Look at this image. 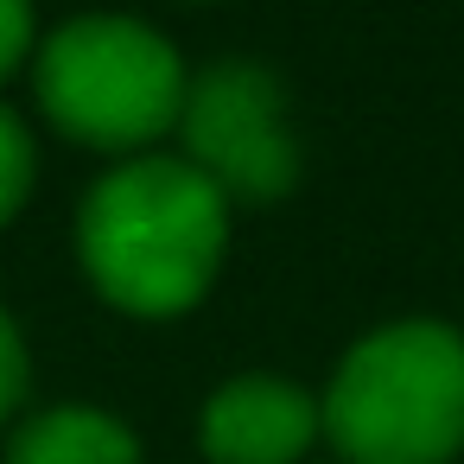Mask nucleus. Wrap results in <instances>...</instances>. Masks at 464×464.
<instances>
[{"instance_id": "9", "label": "nucleus", "mask_w": 464, "mask_h": 464, "mask_svg": "<svg viewBox=\"0 0 464 464\" xmlns=\"http://www.w3.org/2000/svg\"><path fill=\"white\" fill-rule=\"evenodd\" d=\"M39 45V20H33V0H0V77L20 71V58Z\"/></svg>"}, {"instance_id": "7", "label": "nucleus", "mask_w": 464, "mask_h": 464, "mask_svg": "<svg viewBox=\"0 0 464 464\" xmlns=\"http://www.w3.org/2000/svg\"><path fill=\"white\" fill-rule=\"evenodd\" d=\"M33 172H39V153H33V134L14 109H0V229L20 217V204L33 198Z\"/></svg>"}, {"instance_id": "3", "label": "nucleus", "mask_w": 464, "mask_h": 464, "mask_svg": "<svg viewBox=\"0 0 464 464\" xmlns=\"http://www.w3.org/2000/svg\"><path fill=\"white\" fill-rule=\"evenodd\" d=\"M39 109L52 115L58 134L102 147V153H134L179 128L185 109V64L166 33L128 14H83L58 26L39 45Z\"/></svg>"}, {"instance_id": "5", "label": "nucleus", "mask_w": 464, "mask_h": 464, "mask_svg": "<svg viewBox=\"0 0 464 464\" xmlns=\"http://www.w3.org/2000/svg\"><path fill=\"white\" fill-rule=\"evenodd\" d=\"M198 439L210 464H299L318 439V394L286 375H236L204 401Z\"/></svg>"}, {"instance_id": "2", "label": "nucleus", "mask_w": 464, "mask_h": 464, "mask_svg": "<svg viewBox=\"0 0 464 464\" xmlns=\"http://www.w3.org/2000/svg\"><path fill=\"white\" fill-rule=\"evenodd\" d=\"M318 432L343 464H451L464 451V331L401 318L350 343L318 394Z\"/></svg>"}, {"instance_id": "6", "label": "nucleus", "mask_w": 464, "mask_h": 464, "mask_svg": "<svg viewBox=\"0 0 464 464\" xmlns=\"http://www.w3.org/2000/svg\"><path fill=\"white\" fill-rule=\"evenodd\" d=\"M7 464H140V439L102 407H39L14 439Z\"/></svg>"}, {"instance_id": "8", "label": "nucleus", "mask_w": 464, "mask_h": 464, "mask_svg": "<svg viewBox=\"0 0 464 464\" xmlns=\"http://www.w3.org/2000/svg\"><path fill=\"white\" fill-rule=\"evenodd\" d=\"M26 382H33L26 337H20V324L7 318V305H0V420H7V413L26 401Z\"/></svg>"}, {"instance_id": "1", "label": "nucleus", "mask_w": 464, "mask_h": 464, "mask_svg": "<svg viewBox=\"0 0 464 464\" xmlns=\"http://www.w3.org/2000/svg\"><path fill=\"white\" fill-rule=\"evenodd\" d=\"M229 248V198L185 153H134L83 191L77 255L96 293L134 318L191 312Z\"/></svg>"}, {"instance_id": "4", "label": "nucleus", "mask_w": 464, "mask_h": 464, "mask_svg": "<svg viewBox=\"0 0 464 464\" xmlns=\"http://www.w3.org/2000/svg\"><path fill=\"white\" fill-rule=\"evenodd\" d=\"M185 160L236 204H274L299 179V140L286 128V90L267 64L229 58L185 83L179 109Z\"/></svg>"}]
</instances>
